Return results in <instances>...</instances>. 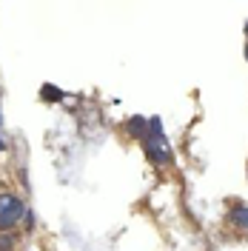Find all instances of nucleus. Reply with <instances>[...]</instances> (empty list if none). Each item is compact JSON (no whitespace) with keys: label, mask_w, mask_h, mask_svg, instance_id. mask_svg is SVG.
<instances>
[{"label":"nucleus","mask_w":248,"mask_h":251,"mask_svg":"<svg viewBox=\"0 0 248 251\" xmlns=\"http://www.w3.org/2000/svg\"><path fill=\"white\" fill-rule=\"evenodd\" d=\"M26 214V205L15 194H0V231H12L20 217Z\"/></svg>","instance_id":"obj_1"},{"label":"nucleus","mask_w":248,"mask_h":251,"mask_svg":"<svg viewBox=\"0 0 248 251\" xmlns=\"http://www.w3.org/2000/svg\"><path fill=\"white\" fill-rule=\"evenodd\" d=\"M146 151H149V157H151L154 163H166V160H169V149H166V146H157L154 140L146 143Z\"/></svg>","instance_id":"obj_2"},{"label":"nucleus","mask_w":248,"mask_h":251,"mask_svg":"<svg viewBox=\"0 0 248 251\" xmlns=\"http://www.w3.org/2000/svg\"><path fill=\"white\" fill-rule=\"evenodd\" d=\"M231 220L237 223V226L248 228V205H237V208L231 211Z\"/></svg>","instance_id":"obj_3"},{"label":"nucleus","mask_w":248,"mask_h":251,"mask_svg":"<svg viewBox=\"0 0 248 251\" xmlns=\"http://www.w3.org/2000/svg\"><path fill=\"white\" fill-rule=\"evenodd\" d=\"M128 126H131V131H137V137H146V134H149V128H146V120H143V117H134Z\"/></svg>","instance_id":"obj_4"},{"label":"nucleus","mask_w":248,"mask_h":251,"mask_svg":"<svg viewBox=\"0 0 248 251\" xmlns=\"http://www.w3.org/2000/svg\"><path fill=\"white\" fill-rule=\"evenodd\" d=\"M43 94H46L49 100H60V92H57L54 86H43Z\"/></svg>","instance_id":"obj_5"},{"label":"nucleus","mask_w":248,"mask_h":251,"mask_svg":"<svg viewBox=\"0 0 248 251\" xmlns=\"http://www.w3.org/2000/svg\"><path fill=\"white\" fill-rule=\"evenodd\" d=\"M9 249H12V237L3 234V237H0V251H9Z\"/></svg>","instance_id":"obj_6"},{"label":"nucleus","mask_w":248,"mask_h":251,"mask_svg":"<svg viewBox=\"0 0 248 251\" xmlns=\"http://www.w3.org/2000/svg\"><path fill=\"white\" fill-rule=\"evenodd\" d=\"M3 146H6V143H3V137H0V151H3Z\"/></svg>","instance_id":"obj_7"},{"label":"nucleus","mask_w":248,"mask_h":251,"mask_svg":"<svg viewBox=\"0 0 248 251\" xmlns=\"http://www.w3.org/2000/svg\"><path fill=\"white\" fill-rule=\"evenodd\" d=\"M246 57H248V46H246Z\"/></svg>","instance_id":"obj_8"},{"label":"nucleus","mask_w":248,"mask_h":251,"mask_svg":"<svg viewBox=\"0 0 248 251\" xmlns=\"http://www.w3.org/2000/svg\"><path fill=\"white\" fill-rule=\"evenodd\" d=\"M0 123H3V117H0Z\"/></svg>","instance_id":"obj_9"},{"label":"nucleus","mask_w":248,"mask_h":251,"mask_svg":"<svg viewBox=\"0 0 248 251\" xmlns=\"http://www.w3.org/2000/svg\"><path fill=\"white\" fill-rule=\"evenodd\" d=\"M246 31H248V26H246Z\"/></svg>","instance_id":"obj_10"}]
</instances>
